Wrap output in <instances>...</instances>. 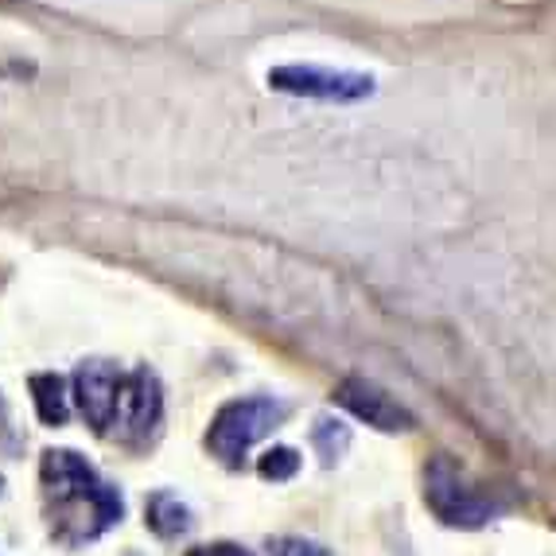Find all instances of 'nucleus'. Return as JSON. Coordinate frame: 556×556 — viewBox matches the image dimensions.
<instances>
[{
  "label": "nucleus",
  "instance_id": "obj_1",
  "mask_svg": "<svg viewBox=\"0 0 556 556\" xmlns=\"http://www.w3.org/2000/svg\"><path fill=\"white\" fill-rule=\"evenodd\" d=\"M43 479V502L51 518V538L66 548H78L86 541H98L105 529H113L125 514L117 486L98 479L83 455L71 447H51L39 464Z\"/></svg>",
  "mask_w": 556,
  "mask_h": 556
},
{
  "label": "nucleus",
  "instance_id": "obj_2",
  "mask_svg": "<svg viewBox=\"0 0 556 556\" xmlns=\"http://www.w3.org/2000/svg\"><path fill=\"white\" fill-rule=\"evenodd\" d=\"M288 417V405L277 397H241L218 408V417L206 428V447L214 459H223L226 467H241L245 452L257 444L261 437H269L273 428Z\"/></svg>",
  "mask_w": 556,
  "mask_h": 556
},
{
  "label": "nucleus",
  "instance_id": "obj_3",
  "mask_svg": "<svg viewBox=\"0 0 556 556\" xmlns=\"http://www.w3.org/2000/svg\"><path fill=\"white\" fill-rule=\"evenodd\" d=\"M425 502L444 526L455 529H479L494 518V502L467 479L452 455H437L425 467Z\"/></svg>",
  "mask_w": 556,
  "mask_h": 556
},
{
  "label": "nucleus",
  "instance_id": "obj_4",
  "mask_svg": "<svg viewBox=\"0 0 556 556\" xmlns=\"http://www.w3.org/2000/svg\"><path fill=\"white\" fill-rule=\"evenodd\" d=\"M269 90L292 93V98H312V102L351 105V102H366L378 86H374L370 75H358V71H334V66H316V63H285L269 71Z\"/></svg>",
  "mask_w": 556,
  "mask_h": 556
},
{
  "label": "nucleus",
  "instance_id": "obj_5",
  "mask_svg": "<svg viewBox=\"0 0 556 556\" xmlns=\"http://www.w3.org/2000/svg\"><path fill=\"white\" fill-rule=\"evenodd\" d=\"M160 417H164L160 378L149 370V366H137V370L125 374V390H121L113 440H121V444H144V440L156 432Z\"/></svg>",
  "mask_w": 556,
  "mask_h": 556
},
{
  "label": "nucleus",
  "instance_id": "obj_6",
  "mask_svg": "<svg viewBox=\"0 0 556 556\" xmlns=\"http://www.w3.org/2000/svg\"><path fill=\"white\" fill-rule=\"evenodd\" d=\"M121 390H125V370H121L117 362L93 358V362H83L75 370L78 408H83L86 425H90L98 437H113Z\"/></svg>",
  "mask_w": 556,
  "mask_h": 556
},
{
  "label": "nucleus",
  "instance_id": "obj_7",
  "mask_svg": "<svg viewBox=\"0 0 556 556\" xmlns=\"http://www.w3.org/2000/svg\"><path fill=\"white\" fill-rule=\"evenodd\" d=\"M334 401H339L346 413H354L358 420H366L370 428H378V432H413V428H417V417H413L397 397H390V393L378 390V386L366 378L339 381Z\"/></svg>",
  "mask_w": 556,
  "mask_h": 556
},
{
  "label": "nucleus",
  "instance_id": "obj_8",
  "mask_svg": "<svg viewBox=\"0 0 556 556\" xmlns=\"http://www.w3.org/2000/svg\"><path fill=\"white\" fill-rule=\"evenodd\" d=\"M144 526L164 541L184 538L187 529H191V510H187L172 491H156L149 502H144Z\"/></svg>",
  "mask_w": 556,
  "mask_h": 556
},
{
  "label": "nucleus",
  "instance_id": "obj_9",
  "mask_svg": "<svg viewBox=\"0 0 556 556\" xmlns=\"http://www.w3.org/2000/svg\"><path fill=\"white\" fill-rule=\"evenodd\" d=\"M31 397H36V413L43 425L63 428L71 417V405H66V386L59 374H36L31 378Z\"/></svg>",
  "mask_w": 556,
  "mask_h": 556
},
{
  "label": "nucleus",
  "instance_id": "obj_10",
  "mask_svg": "<svg viewBox=\"0 0 556 556\" xmlns=\"http://www.w3.org/2000/svg\"><path fill=\"white\" fill-rule=\"evenodd\" d=\"M312 444H316L319 459H324V467H331L339 455L351 447V428L343 425V420H331V417H319L316 425H312Z\"/></svg>",
  "mask_w": 556,
  "mask_h": 556
},
{
  "label": "nucleus",
  "instance_id": "obj_11",
  "mask_svg": "<svg viewBox=\"0 0 556 556\" xmlns=\"http://www.w3.org/2000/svg\"><path fill=\"white\" fill-rule=\"evenodd\" d=\"M257 471H261V479H269V482H288L300 471V452L296 447H269V452L261 455Z\"/></svg>",
  "mask_w": 556,
  "mask_h": 556
},
{
  "label": "nucleus",
  "instance_id": "obj_12",
  "mask_svg": "<svg viewBox=\"0 0 556 556\" xmlns=\"http://www.w3.org/2000/svg\"><path fill=\"white\" fill-rule=\"evenodd\" d=\"M269 556H331V548L304 538H269Z\"/></svg>",
  "mask_w": 556,
  "mask_h": 556
},
{
  "label": "nucleus",
  "instance_id": "obj_13",
  "mask_svg": "<svg viewBox=\"0 0 556 556\" xmlns=\"http://www.w3.org/2000/svg\"><path fill=\"white\" fill-rule=\"evenodd\" d=\"M187 556H253L250 548H241V545H199V548H191Z\"/></svg>",
  "mask_w": 556,
  "mask_h": 556
},
{
  "label": "nucleus",
  "instance_id": "obj_14",
  "mask_svg": "<svg viewBox=\"0 0 556 556\" xmlns=\"http://www.w3.org/2000/svg\"><path fill=\"white\" fill-rule=\"evenodd\" d=\"M4 420H9V408H4V397H0V428H4Z\"/></svg>",
  "mask_w": 556,
  "mask_h": 556
},
{
  "label": "nucleus",
  "instance_id": "obj_15",
  "mask_svg": "<svg viewBox=\"0 0 556 556\" xmlns=\"http://www.w3.org/2000/svg\"><path fill=\"white\" fill-rule=\"evenodd\" d=\"M0 486H4V479H0Z\"/></svg>",
  "mask_w": 556,
  "mask_h": 556
}]
</instances>
